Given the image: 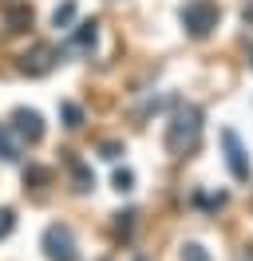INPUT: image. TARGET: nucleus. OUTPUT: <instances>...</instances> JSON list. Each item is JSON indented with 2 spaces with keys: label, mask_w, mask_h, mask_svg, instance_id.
<instances>
[{
  "label": "nucleus",
  "mask_w": 253,
  "mask_h": 261,
  "mask_svg": "<svg viewBox=\"0 0 253 261\" xmlns=\"http://www.w3.org/2000/svg\"><path fill=\"white\" fill-rule=\"evenodd\" d=\"M12 135L20 139V143L36 147V143L44 139V115L32 111V107H16L12 111Z\"/></svg>",
  "instance_id": "5"
},
{
  "label": "nucleus",
  "mask_w": 253,
  "mask_h": 261,
  "mask_svg": "<svg viewBox=\"0 0 253 261\" xmlns=\"http://www.w3.org/2000/svg\"><path fill=\"white\" fill-rule=\"evenodd\" d=\"M178 20H182L186 36H194V40H206V36L218 28L221 12H218V4H214V0H190L186 8L178 12Z\"/></svg>",
  "instance_id": "2"
},
{
  "label": "nucleus",
  "mask_w": 253,
  "mask_h": 261,
  "mask_svg": "<svg viewBox=\"0 0 253 261\" xmlns=\"http://www.w3.org/2000/svg\"><path fill=\"white\" fill-rule=\"evenodd\" d=\"M71 24H75V0H63L60 8L52 12V28H60V32H71Z\"/></svg>",
  "instance_id": "10"
},
{
  "label": "nucleus",
  "mask_w": 253,
  "mask_h": 261,
  "mask_svg": "<svg viewBox=\"0 0 253 261\" xmlns=\"http://www.w3.org/2000/svg\"><path fill=\"white\" fill-rule=\"evenodd\" d=\"M221 150H225V163H230V174L237 182H249L253 166H249V154L241 147V139H237V130H221Z\"/></svg>",
  "instance_id": "4"
},
{
  "label": "nucleus",
  "mask_w": 253,
  "mask_h": 261,
  "mask_svg": "<svg viewBox=\"0 0 253 261\" xmlns=\"http://www.w3.org/2000/svg\"><path fill=\"white\" fill-rule=\"evenodd\" d=\"M95 40H99V24H79V28H71V51H91Z\"/></svg>",
  "instance_id": "8"
},
{
  "label": "nucleus",
  "mask_w": 253,
  "mask_h": 261,
  "mask_svg": "<svg viewBox=\"0 0 253 261\" xmlns=\"http://www.w3.org/2000/svg\"><path fill=\"white\" fill-rule=\"evenodd\" d=\"M63 163H67V170H71V182H75V190H79V194H87V190L95 186V174H91V166H83V163L75 159V154H67Z\"/></svg>",
  "instance_id": "7"
},
{
  "label": "nucleus",
  "mask_w": 253,
  "mask_h": 261,
  "mask_svg": "<svg viewBox=\"0 0 253 261\" xmlns=\"http://www.w3.org/2000/svg\"><path fill=\"white\" fill-rule=\"evenodd\" d=\"M56 60H60V51L40 40V44H32V48L20 56V64H16V67H20L24 75H47V71L56 67Z\"/></svg>",
  "instance_id": "6"
},
{
  "label": "nucleus",
  "mask_w": 253,
  "mask_h": 261,
  "mask_svg": "<svg viewBox=\"0 0 253 261\" xmlns=\"http://www.w3.org/2000/svg\"><path fill=\"white\" fill-rule=\"evenodd\" d=\"M182 261H210V253H206L202 245L190 242V245H182Z\"/></svg>",
  "instance_id": "13"
},
{
  "label": "nucleus",
  "mask_w": 253,
  "mask_h": 261,
  "mask_svg": "<svg viewBox=\"0 0 253 261\" xmlns=\"http://www.w3.org/2000/svg\"><path fill=\"white\" fill-rule=\"evenodd\" d=\"M24 182H47V170L44 166H32V170H24Z\"/></svg>",
  "instance_id": "18"
},
{
  "label": "nucleus",
  "mask_w": 253,
  "mask_h": 261,
  "mask_svg": "<svg viewBox=\"0 0 253 261\" xmlns=\"http://www.w3.org/2000/svg\"><path fill=\"white\" fill-rule=\"evenodd\" d=\"M131 186H135V174H131V170H115V190H119V194H127Z\"/></svg>",
  "instance_id": "15"
},
{
  "label": "nucleus",
  "mask_w": 253,
  "mask_h": 261,
  "mask_svg": "<svg viewBox=\"0 0 253 261\" xmlns=\"http://www.w3.org/2000/svg\"><path fill=\"white\" fill-rule=\"evenodd\" d=\"M60 115H63V127H79V123H83L79 103H60Z\"/></svg>",
  "instance_id": "12"
},
{
  "label": "nucleus",
  "mask_w": 253,
  "mask_h": 261,
  "mask_svg": "<svg viewBox=\"0 0 253 261\" xmlns=\"http://www.w3.org/2000/svg\"><path fill=\"white\" fill-rule=\"evenodd\" d=\"M198 139H202V107L178 103L170 123H166V150L182 159V154H190V150L198 147Z\"/></svg>",
  "instance_id": "1"
},
{
  "label": "nucleus",
  "mask_w": 253,
  "mask_h": 261,
  "mask_svg": "<svg viewBox=\"0 0 253 261\" xmlns=\"http://www.w3.org/2000/svg\"><path fill=\"white\" fill-rule=\"evenodd\" d=\"M44 253H47V261H79L71 229L60 226V222H52V226L44 229Z\"/></svg>",
  "instance_id": "3"
},
{
  "label": "nucleus",
  "mask_w": 253,
  "mask_h": 261,
  "mask_svg": "<svg viewBox=\"0 0 253 261\" xmlns=\"http://www.w3.org/2000/svg\"><path fill=\"white\" fill-rule=\"evenodd\" d=\"M4 24H8V32H28L32 28V8L28 4H12V8L4 12Z\"/></svg>",
  "instance_id": "9"
},
{
  "label": "nucleus",
  "mask_w": 253,
  "mask_h": 261,
  "mask_svg": "<svg viewBox=\"0 0 253 261\" xmlns=\"http://www.w3.org/2000/svg\"><path fill=\"white\" fill-rule=\"evenodd\" d=\"M245 56H249V67H253V44H249V51H245Z\"/></svg>",
  "instance_id": "20"
},
{
  "label": "nucleus",
  "mask_w": 253,
  "mask_h": 261,
  "mask_svg": "<svg viewBox=\"0 0 253 261\" xmlns=\"http://www.w3.org/2000/svg\"><path fill=\"white\" fill-rule=\"evenodd\" d=\"M0 159H4V163H16V159H20V147L12 143V135H8L4 123H0Z\"/></svg>",
  "instance_id": "11"
},
{
  "label": "nucleus",
  "mask_w": 253,
  "mask_h": 261,
  "mask_svg": "<svg viewBox=\"0 0 253 261\" xmlns=\"http://www.w3.org/2000/svg\"><path fill=\"white\" fill-rule=\"evenodd\" d=\"M131 226H135V210L119 214V233H123V238H131Z\"/></svg>",
  "instance_id": "17"
},
{
  "label": "nucleus",
  "mask_w": 253,
  "mask_h": 261,
  "mask_svg": "<svg viewBox=\"0 0 253 261\" xmlns=\"http://www.w3.org/2000/svg\"><path fill=\"white\" fill-rule=\"evenodd\" d=\"M99 154H103V159H111V163H115V159L123 154V143H115V139H107V143L99 147Z\"/></svg>",
  "instance_id": "16"
},
{
  "label": "nucleus",
  "mask_w": 253,
  "mask_h": 261,
  "mask_svg": "<svg viewBox=\"0 0 253 261\" xmlns=\"http://www.w3.org/2000/svg\"><path fill=\"white\" fill-rule=\"evenodd\" d=\"M12 226H16V214L8 210V206H0V238H8V233H12Z\"/></svg>",
  "instance_id": "14"
},
{
  "label": "nucleus",
  "mask_w": 253,
  "mask_h": 261,
  "mask_svg": "<svg viewBox=\"0 0 253 261\" xmlns=\"http://www.w3.org/2000/svg\"><path fill=\"white\" fill-rule=\"evenodd\" d=\"M241 20H245V24H249V28H253V0H249V4H245V12H241Z\"/></svg>",
  "instance_id": "19"
}]
</instances>
